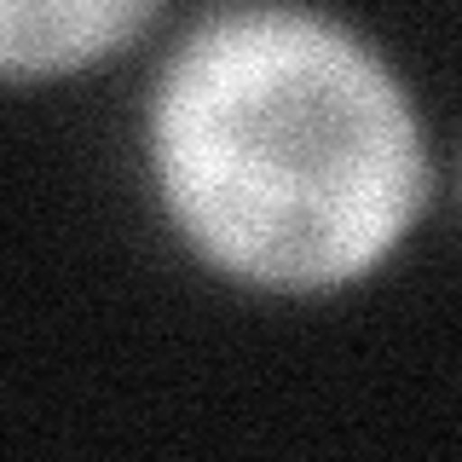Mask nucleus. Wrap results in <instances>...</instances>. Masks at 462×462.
I'll return each mask as SVG.
<instances>
[{"instance_id": "f257e3e1", "label": "nucleus", "mask_w": 462, "mask_h": 462, "mask_svg": "<svg viewBox=\"0 0 462 462\" xmlns=\"http://www.w3.org/2000/svg\"><path fill=\"white\" fill-rule=\"evenodd\" d=\"M151 168L185 243L278 295L365 278L428 197L404 87L353 29L289 0L220 6L173 47Z\"/></svg>"}, {"instance_id": "f03ea898", "label": "nucleus", "mask_w": 462, "mask_h": 462, "mask_svg": "<svg viewBox=\"0 0 462 462\" xmlns=\"http://www.w3.org/2000/svg\"><path fill=\"white\" fill-rule=\"evenodd\" d=\"M162 0H0V64L12 81L69 76L122 52Z\"/></svg>"}]
</instances>
